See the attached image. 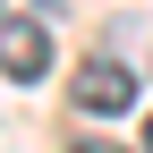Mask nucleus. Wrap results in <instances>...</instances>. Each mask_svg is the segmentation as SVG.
<instances>
[{
  "label": "nucleus",
  "instance_id": "nucleus-1",
  "mask_svg": "<svg viewBox=\"0 0 153 153\" xmlns=\"http://www.w3.org/2000/svg\"><path fill=\"white\" fill-rule=\"evenodd\" d=\"M68 102L85 111V119H128V111H136V68L111 60V51H94V60H76V76H68Z\"/></svg>",
  "mask_w": 153,
  "mask_h": 153
},
{
  "label": "nucleus",
  "instance_id": "nucleus-2",
  "mask_svg": "<svg viewBox=\"0 0 153 153\" xmlns=\"http://www.w3.org/2000/svg\"><path fill=\"white\" fill-rule=\"evenodd\" d=\"M0 76H17V85L51 76V26L43 17H0Z\"/></svg>",
  "mask_w": 153,
  "mask_h": 153
},
{
  "label": "nucleus",
  "instance_id": "nucleus-3",
  "mask_svg": "<svg viewBox=\"0 0 153 153\" xmlns=\"http://www.w3.org/2000/svg\"><path fill=\"white\" fill-rule=\"evenodd\" d=\"M145 153H153V111H145Z\"/></svg>",
  "mask_w": 153,
  "mask_h": 153
},
{
  "label": "nucleus",
  "instance_id": "nucleus-4",
  "mask_svg": "<svg viewBox=\"0 0 153 153\" xmlns=\"http://www.w3.org/2000/svg\"><path fill=\"white\" fill-rule=\"evenodd\" d=\"M34 9H60V0H34Z\"/></svg>",
  "mask_w": 153,
  "mask_h": 153
},
{
  "label": "nucleus",
  "instance_id": "nucleus-5",
  "mask_svg": "<svg viewBox=\"0 0 153 153\" xmlns=\"http://www.w3.org/2000/svg\"><path fill=\"white\" fill-rule=\"evenodd\" d=\"M0 17H9V0H0Z\"/></svg>",
  "mask_w": 153,
  "mask_h": 153
}]
</instances>
